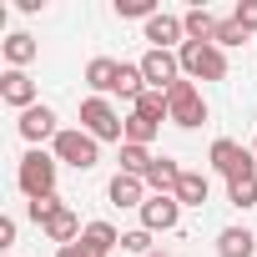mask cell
<instances>
[{
	"instance_id": "10",
	"label": "cell",
	"mask_w": 257,
	"mask_h": 257,
	"mask_svg": "<svg viewBox=\"0 0 257 257\" xmlns=\"http://www.w3.org/2000/svg\"><path fill=\"white\" fill-rule=\"evenodd\" d=\"M0 101H6V106H21V111L41 106V101H36V81H31L26 71H6V76H0Z\"/></svg>"
},
{
	"instance_id": "3",
	"label": "cell",
	"mask_w": 257,
	"mask_h": 257,
	"mask_svg": "<svg viewBox=\"0 0 257 257\" xmlns=\"http://www.w3.org/2000/svg\"><path fill=\"white\" fill-rule=\"evenodd\" d=\"M167 121L172 126H182V132H192V126H202L207 121V101H202V91H197V81H177L172 91H167Z\"/></svg>"
},
{
	"instance_id": "22",
	"label": "cell",
	"mask_w": 257,
	"mask_h": 257,
	"mask_svg": "<svg viewBox=\"0 0 257 257\" xmlns=\"http://www.w3.org/2000/svg\"><path fill=\"white\" fill-rule=\"evenodd\" d=\"M207 192H212V187H207L202 172H182V187H177V202H182V207H202Z\"/></svg>"
},
{
	"instance_id": "8",
	"label": "cell",
	"mask_w": 257,
	"mask_h": 257,
	"mask_svg": "<svg viewBox=\"0 0 257 257\" xmlns=\"http://www.w3.org/2000/svg\"><path fill=\"white\" fill-rule=\"evenodd\" d=\"M182 222V202L177 197H147L142 202V227L147 232H177Z\"/></svg>"
},
{
	"instance_id": "18",
	"label": "cell",
	"mask_w": 257,
	"mask_h": 257,
	"mask_svg": "<svg viewBox=\"0 0 257 257\" xmlns=\"http://www.w3.org/2000/svg\"><path fill=\"white\" fill-rule=\"evenodd\" d=\"M257 252V237L247 227H222L217 232V257H252Z\"/></svg>"
},
{
	"instance_id": "21",
	"label": "cell",
	"mask_w": 257,
	"mask_h": 257,
	"mask_svg": "<svg viewBox=\"0 0 257 257\" xmlns=\"http://www.w3.org/2000/svg\"><path fill=\"white\" fill-rule=\"evenodd\" d=\"M132 111H137V116H147V121H157V126H162V121H167V91H152V86H147V91H142V96H137V101H132Z\"/></svg>"
},
{
	"instance_id": "13",
	"label": "cell",
	"mask_w": 257,
	"mask_h": 257,
	"mask_svg": "<svg viewBox=\"0 0 257 257\" xmlns=\"http://www.w3.org/2000/svg\"><path fill=\"white\" fill-rule=\"evenodd\" d=\"M207 162H212L222 177H232L237 167H247V162H257V157H252V152H242L232 137H217V142H212V152H207Z\"/></svg>"
},
{
	"instance_id": "26",
	"label": "cell",
	"mask_w": 257,
	"mask_h": 257,
	"mask_svg": "<svg viewBox=\"0 0 257 257\" xmlns=\"http://www.w3.org/2000/svg\"><path fill=\"white\" fill-rule=\"evenodd\" d=\"M116 16L121 21H152L157 16V0H116Z\"/></svg>"
},
{
	"instance_id": "9",
	"label": "cell",
	"mask_w": 257,
	"mask_h": 257,
	"mask_svg": "<svg viewBox=\"0 0 257 257\" xmlns=\"http://www.w3.org/2000/svg\"><path fill=\"white\" fill-rule=\"evenodd\" d=\"M16 126H21V137H26L31 147H36V142H46V137H51V142L61 137V126H56V111H51V106H31V111H21V121H16Z\"/></svg>"
},
{
	"instance_id": "20",
	"label": "cell",
	"mask_w": 257,
	"mask_h": 257,
	"mask_svg": "<svg viewBox=\"0 0 257 257\" xmlns=\"http://www.w3.org/2000/svg\"><path fill=\"white\" fill-rule=\"evenodd\" d=\"M0 51H6V61H11V71H21V66H31L36 61V36H26V31H16V36H6V46H0Z\"/></svg>"
},
{
	"instance_id": "28",
	"label": "cell",
	"mask_w": 257,
	"mask_h": 257,
	"mask_svg": "<svg viewBox=\"0 0 257 257\" xmlns=\"http://www.w3.org/2000/svg\"><path fill=\"white\" fill-rule=\"evenodd\" d=\"M212 46H222V51H227V46H247V31H242V26L227 16V21L217 26V41H212Z\"/></svg>"
},
{
	"instance_id": "23",
	"label": "cell",
	"mask_w": 257,
	"mask_h": 257,
	"mask_svg": "<svg viewBox=\"0 0 257 257\" xmlns=\"http://www.w3.org/2000/svg\"><path fill=\"white\" fill-rule=\"evenodd\" d=\"M152 162H157V157H152L147 147H132V142L121 147V172H126V177H142V182H147V172H152Z\"/></svg>"
},
{
	"instance_id": "31",
	"label": "cell",
	"mask_w": 257,
	"mask_h": 257,
	"mask_svg": "<svg viewBox=\"0 0 257 257\" xmlns=\"http://www.w3.org/2000/svg\"><path fill=\"white\" fill-rule=\"evenodd\" d=\"M11 247H16V217H0V252L11 257Z\"/></svg>"
},
{
	"instance_id": "32",
	"label": "cell",
	"mask_w": 257,
	"mask_h": 257,
	"mask_svg": "<svg viewBox=\"0 0 257 257\" xmlns=\"http://www.w3.org/2000/svg\"><path fill=\"white\" fill-rule=\"evenodd\" d=\"M56 257H86V252H81V242H71V247H56Z\"/></svg>"
},
{
	"instance_id": "29",
	"label": "cell",
	"mask_w": 257,
	"mask_h": 257,
	"mask_svg": "<svg viewBox=\"0 0 257 257\" xmlns=\"http://www.w3.org/2000/svg\"><path fill=\"white\" fill-rule=\"evenodd\" d=\"M121 252H137V257H152V232H147V227L126 232V237H121Z\"/></svg>"
},
{
	"instance_id": "34",
	"label": "cell",
	"mask_w": 257,
	"mask_h": 257,
	"mask_svg": "<svg viewBox=\"0 0 257 257\" xmlns=\"http://www.w3.org/2000/svg\"><path fill=\"white\" fill-rule=\"evenodd\" d=\"M152 257H162V252H152Z\"/></svg>"
},
{
	"instance_id": "14",
	"label": "cell",
	"mask_w": 257,
	"mask_h": 257,
	"mask_svg": "<svg viewBox=\"0 0 257 257\" xmlns=\"http://www.w3.org/2000/svg\"><path fill=\"white\" fill-rule=\"evenodd\" d=\"M147 187H152V197H177V187H182V167H177L172 157H157L152 172H147Z\"/></svg>"
},
{
	"instance_id": "4",
	"label": "cell",
	"mask_w": 257,
	"mask_h": 257,
	"mask_svg": "<svg viewBox=\"0 0 257 257\" xmlns=\"http://www.w3.org/2000/svg\"><path fill=\"white\" fill-rule=\"evenodd\" d=\"M81 132H91L96 142H126V121L116 116V106L106 96H86L81 101Z\"/></svg>"
},
{
	"instance_id": "15",
	"label": "cell",
	"mask_w": 257,
	"mask_h": 257,
	"mask_svg": "<svg viewBox=\"0 0 257 257\" xmlns=\"http://www.w3.org/2000/svg\"><path fill=\"white\" fill-rule=\"evenodd\" d=\"M116 242H121V232L111 222H86V232H81V252L86 257H111Z\"/></svg>"
},
{
	"instance_id": "24",
	"label": "cell",
	"mask_w": 257,
	"mask_h": 257,
	"mask_svg": "<svg viewBox=\"0 0 257 257\" xmlns=\"http://www.w3.org/2000/svg\"><path fill=\"white\" fill-rule=\"evenodd\" d=\"M157 132H162L157 121H147V116H137V111L126 116V142H132V147H152V142H157ZM126 142H121V147H126Z\"/></svg>"
},
{
	"instance_id": "16",
	"label": "cell",
	"mask_w": 257,
	"mask_h": 257,
	"mask_svg": "<svg viewBox=\"0 0 257 257\" xmlns=\"http://www.w3.org/2000/svg\"><path fill=\"white\" fill-rule=\"evenodd\" d=\"M41 232H46V242H56V247H71V242H81V232H86V227L76 222V212H71V207H61V212H56V217H51Z\"/></svg>"
},
{
	"instance_id": "17",
	"label": "cell",
	"mask_w": 257,
	"mask_h": 257,
	"mask_svg": "<svg viewBox=\"0 0 257 257\" xmlns=\"http://www.w3.org/2000/svg\"><path fill=\"white\" fill-rule=\"evenodd\" d=\"M106 192H111L116 207H137V212H142V202H147V182H142V177H126V172H116Z\"/></svg>"
},
{
	"instance_id": "33",
	"label": "cell",
	"mask_w": 257,
	"mask_h": 257,
	"mask_svg": "<svg viewBox=\"0 0 257 257\" xmlns=\"http://www.w3.org/2000/svg\"><path fill=\"white\" fill-rule=\"evenodd\" d=\"M252 157H257V137H252Z\"/></svg>"
},
{
	"instance_id": "27",
	"label": "cell",
	"mask_w": 257,
	"mask_h": 257,
	"mask_svg": "<svg viewBox=\"0 0 257 257\" xmlns=\"http://www.w3.org/2000/svg\"><path fill=\"white\" fill-rule=\"evenodd\" d=\"M61 207H66L61 197H36V202H26V212H31V222H41V227H46V222H51V217H56Z\"/></svg>"
},
{
	"instance_id": "25",
	"label": "cell",
	"mask_w": 257,
	"mask_h": 257,
	"mask_svg": "<svg viewBox=\"0 0 257 257\" xmlns=\"http://www.w3.org/2000/svg\"><path fill=\"white\" fill-rule=\"evenodd\" d=\"M142 91H147V76H142V66H126V61H121V81H116V96L137 101Z\"/></svg>"
},
{
	"instance_id": "19",
	"label": "cell",
	"mask_w": 257,
	"mask_h": 257,
	"mask_svg": "<svg viewBox=\"0 0 257 257\" xmlns=\"http://www.w3.org/2000/svg\"><path fill=\"white\" fill-rule=\"evenodd\" d=\"M182 26H187V41H207V46H212V41H217V26H222V21H217L212 11L192 6V11L182 16Z\"/></svg>"
},
{
	"instance_id": "1",
	"label": "cell",
	"mask_w": 257,
	"mask_h": 257,
	"mask_svg": "<svg viewBox=\"0 0 257 257\" xmlns=\"http://www.w3.org/2000/svg\"><path fill=\"white\" fill-rule=\"evenodd\" d=\"M182 61V76L187 81H227V51L222 46H207V41H187L177 51Z\"/></svg>"
},
{
	"instance_id": "12",
	"label": "cell",
	"mask_w": 257,
	"mask_h": 257,
	"mask_svg": "<svg viewBox=\"0 0 257 257\" xmlns=\"http://www.w3.org/2000/svg\"><path fill=\"white\" fill-rule=\"evenodd\" d=\"M116 81H121V61H111V56L86 61V86H91L96 96H116Z\"/></svg>"
},
{
	"instance_id": "30",
	"label": "cell",
	"mask_w": 257,
	"mask_h": 257,
	"mask_svg": "<svg viewBox=\"0 0 257 257\" xmlns=\"http://www.w3.org/2000/svg\"><path fill=\"white\" fill-rule=\"evenodd\" d=\"M232 21H237V26H242V31L252 36V31H257V0H237V11H232Z\"/></svg>"
},
{
	"instance_id": "11",
	"label": "cell",
	"mask_w": 257,
	"mask_h": 257,
	"mask_svg": "<svg viewBox=\"0 0 257 257\" xmlns=\"http://www.w3.org/2000/svg\"><path fill=\"white\" fill-rule=\"evenodd\" d=\"M227 202L232 207H257V162H247V167H237L232 177H227Z\"/></svg>"
},
{
	"instance_id": "5",
	"label": "cell",
	"mask_w": 257,
	"mask_h": 257,
	"mask_svg": "<svg viewBox=\"0 0 257 257\" xmlns=\"http://www.w3.org/2000/svg\"><path fill=\"white\" fill-rule=\"evenodd\" d=\"M56 162H66V167H76V172H91V167L101 162V142H96L91 132H81V126H66V132L56 137Z\"/></svg>"
},
{
	"instance_id": "2",
	"label": "cell",
	"mask_w": 257,
	"mask_h": 257,
	"mask_svg": "<svg viewBox=\"0 0 257 257\" xmlns=\"http://www.w3.org/2000/svg\"><path fill=\"white\" fill-rule=\"evenodd\" d=\"M56 157H46L41 147H31L26 157H21V167H16V182H21V192L36 202V197H56Z\"/></svg>"
},
{
	"instance_id": "35",
	"label": "cell",
	"mask_w": 257,
	"mask_h": 257,
	"mask_svg": "<svg viewBox=\"0 0 257 257\" xmlns=\"http://www.w3.org/2000/svg\"><path fill=\"white\" fill-rule=\"evenodd\" d=\"M11 257H16V252H11Z\"/></svg>"
},
{
	"instance_id": "7",
	"label": "cell",
	"mask_w": 257,
	"mask_h": 257,
	"mask_svg": "<svg viewBox=\"0 0 257 257\" xmlns=\"http://www.w3.org/2000/svg\"><path fill=\"white\" fill-rule=\"evenodd\" d=\"M147 41H152V51H182L187 46V26H182V16H172V11H157L152 21H147Z\"/></svg>"
},
{
	"instance_id": "6",
	"label": "cell",
	"mask_w": 257,
	"mask_h": 257,
	"mask_svg": "<svg viewBox=\"0 0 257 257\" xmlns=\"http://www.w3.org/2000/svg\"><path fill=\"white\" fill-rule=\"evenodd\" d=\"M137 66H142V76H147L152 91H172V86L182 81V61H177V51H147Z\"/></svg>"
}]
</instances>
